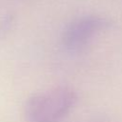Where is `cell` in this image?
Listing matches in <instances>:
<instances>
[{
  "label": "cell",
  "mask_w": 122,
  "mask_h": 122,
  "mask_svg": "<svg viewBox=\"0 0 122 122\" xmlns=\"http://www.w3.org/2000/svg\"><path fill=\"white\" fill-rule=\"evenodd\" d=\"M76 92L69 87H55L32 94L26 103L29 122H60L74 107Z\"/></svg>",
  "instance_id": "obj_1"
},
{
  "label": "cell",
  "mask_w": 122,
  "mask_h": 122,
  "mask_svg": "<svg viewBox=\"0 0 122 122\" xmlns=\"http://www.w3.org/2000/svg\"><path fill=\"white\" fill-rule=\"evenodd\" d=\"M111 22L100 15H84L71 21L64 30L61 37L63 46L70 51L86 47L95 35L110 28Z\"/></svg>",
  "instance_id": "obj_2"
}]
</instances>
